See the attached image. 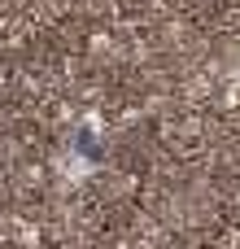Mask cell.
I'll return each mask as SVG.
<instances>
[]
</instances>
